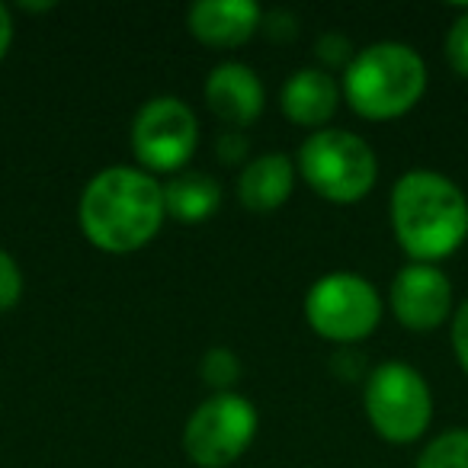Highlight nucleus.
Wrapping results in <instances>:
<instances>
[{
	"instance_id": "f257e3e1",
	"label": "nucleus",
	"mask_w": 468,
	"mask_h": 468,
	"mask_svg": "<svg viewBox=\"0 0 468 468\" xmlns=\"http://www.w3.org/2000/svg\"><path fill=\"white\" fill-rule=\"evenodd\" d=\"M80 231L106 254H132L154 241L167 208L164 183L138 167H106L80 193Z\"/></svg>"
},
{
	"instance_id": "f03ea898",
	"label": "nucleus",
	"mask_w": 468,
	"mask_h": 468,
	"mask_svg": "<svg viewBox=\"0 0 468 468\" xmlns=\"http://www.w3.org/2000/svg\"><path fill=\"white\" fill-rule=\"evenodd\" d=\"M391 228L410 263H440L468 238V196L436 170H408L391 186Z\"/></svg>"
},
{
	"instance_id": "7ed1b4c3",
	"label": "nucleus",
	"mask_w": 468,
	"mask_h": 468,
	"mask_svg": "<svg viewBox=\"0 0 468 468\" xmlns=\"http://www.w3.org/2000/svg\"><path fill=\"white\" fill-rule=\"evenodd\" d=\"M427 65L404 42H376L344 68V97L350 110L372 122L398 119L420 103Z\"/></svg>"
},
{
	"instance_id": "20e7f679",
	"label": "nucleus",
	"mask_w": 468,
	"mask_h": 468,
	"mask_svg": "<svg viewBox=\"0 0 468 468\" xmlns=\"http://www.w3.org/2000/svg\"><path fill=\"white\" fill-rule=\"evenodd\" d=\"M299 174L321 199L350 206L359 202L378 176L369 142L344 129H318L299 148Z\"/></svg>"
},
{
	"instance_id": "39448f33",
	"label": "nucleus",
	"mask_w": 468,
	"mask_h": 468,
	"mask_svg": "<svg viewBox=\"0 0 468 468\" xmlns=\"http://www.w3.org/2000/svg\"><path fill=\"white\" fill-rule=\"evenodd\" d=\"M363 404L372 430L385 442H414L427 433L433 420V395L430 385L414 366L388 363L376 366L363 385Z\"/></svg>"
},
{
	"instance_id": "423d86ee",
	"label": "nucleus",
	"mask_w": 468,
	"mask_h": 468,
	"mask_svg": "<svg viewBox=\"0 0 468 468\" xmlns=\"http://www.w3.org/2000/svg\"><path fill=\"white\" fill-rule=\"evenodd\" d=\"M305 318L312 331L340 346L366 340L382 321V295L359 273H327L308 289Z\"/></svg>"
},
{
	"instance_id": "0eeeda50",
	"label": "nucleus",
	"mask_w": 468,
	"mask_h": 468,
	"mask_svg": "<svg viewBox=\"0 0 468 468\" xmlns=\"http://www.w3.org/2000/svg\"><path fill=\"white\" fill-rule=\"evenodd\" d=\"M257 436V408L238 391H215L189 414L183 449L199 468H228Z\"/></svg>"
},
{
	"instance_id": "6e6552de",
	"label": "nucleus",
	"mask_w": 468,
	"mask_h": 468,
	"mask_svg": "<svg viewBox=\"0 0 468 468\" xmlns=\"http://www.w3.org/2000/svg\"><path fill=\"white\" fill-rule=\"evenodd\" d=\"M196 144L199 122L180 97H151L132 119V151L151 176L183 170Z\"/></svg>"
},
{
	"instance_id": "1a4fd4ad",
	"label": "nucleus",
	"mask_w": 468,
	"mask_h": 468,
	"mask_svg": "<svg viewBox=\"0 0 468 468\" xmlns=\"http://www.w3.org/2000/svg\"><path fill=\"white\" fill-rule=\"evenodd\" d=\"M391 312L408 331H436L452 312V286L436 263H408L391 282Z\"/></svg>"
},
{
	"instance_id": "9d476101",
	"label": "nucleus",
	"mask_w": 468,
	"mask_h": 468,
	"mask_svg": "<svg viewBox=\"0 0 468 468\" xmlns=\"http://www.w3.org/2000/svg\"><path fill=\"white\" fill-rule=\"evenodd\" d=\"M206 103L221 122L231 129H244L263 112L267 93L254 68L241 61H221L206 78Z\"/></svg>"
},
{
	"instance_id": "9b49d317",
	"label": "nucleus",
	"mask_w": 468,
	"mask_h": 468,
	"mask_svg": "<svg viewBox=\"0 0 468 468\" xmlns=\"http://www.w3.org/2000/svg\"><path fill=\"white\" fill-rule=\"evenodd\" d=\"M189 33L212 48H238L254 39L263 14L254 0H199L189 7Z\"/></svg>"
},
{
	"instance_id": "f8f14e48",
	"label": "nucleus",
	"mask_w": 468,
	"mask_h": 468,
	"mask_svg": "<svg viewBox=\"0 0 468 468\" xmlns=\"http://www.w3.org/2000/svg\"><path fill=\"white\" fill-rule=\"evenodd\" d=\"M340 103V87L321 68H302L292 78L286 80L280 93L282 116L292 119L295 125H305V129H321V125L331 122V116L337 112Z\"/></svg>"
},
{
	"instance_id": "ddd939ff",
	"label": "nucleus",
	"mask_w": 468,
	"mask_h": 468,
	"mask_svg": "<svg viewBox=\"0 0 468 468\" xmlns=\"http://www.w3.org/2000/svg\"><path fill=\"white\" fill-rule=\"evenodd\" d=\"M295 167L286 154L270 151L261 154L241 170L238 180V199L248 212H276L292 196Z\"/></svg>"
},
{
	"instance_id": "4468645a",
	"label": "nucleus",
	"mask_w": 468,
	"mask_h": 468,
	"mask_svg": "<svg viewBox=\"0 0 468 468\" xmlns=\"http://www.w3.org/2000/svg\"><path fill=\"white\" fill-rule=\"evenodd\" d=\"M218 206H221V186L208 174L183 170L170 183H164V208L176 221H186V225L206 221L208 215L218 212Z\"/></svg>"
},
{
	"instance_id": "2eb2a0df",
	"label": "nucleus",
	"mask_w": 468,
	"mask_h": 468,
	"mask_svg": "<svg viewBox=\"0 0 468 468\" xmlns=\"http://www.w3.org/2000/svg\"><path fill=\"white\" fill-rule=\"evenodd\" d=\"M417 468H468V430H446L417 459Z\"/></svg>"
},
{
	"instance_id": "dca6fc26",
	"label": "nucleus",
	"mask_w": 468,
	"mask_h": 468,
	"mask_svg": "<svg viewBox=\"0 0 468 468\" xmlns=\"http://www.w3.org/2000/svg\"><path fill=\"white\" fill-rule=\"evenodd\" d=\"M199 376L215 391H231V385L241 378V359H238L234 350H228V346H212V350L202 353Z\"/></svg>"
},
{
	"instance_id": "f3484780",
	"label": "nucleus",
	"mask_w": 468,
	"mask_h": 468,
	"mask_svg": "<svg viewBox=\"0 0 468 468\" xmlns=\"http://www.w3.org/2000/svg\"><path fill=\"white\" fill-rule=\"evenodd\" d=\"M446 58H449V68H452L459 78L468 80V10H462L452 20V27H449Z\"/></svg>"
},
{
	"instance_id": "a211bd4d",
	"label": "nucleus",
	"mask_w": 468,
	"mask_h": 468,
	"mask_svg": "<svg viewBox=\"0 0 468 468\" xmlns=\"http://www.w3.org/2000/svg\"><path fill=\"white\" fill-rule=\"evenodd\" d=\"M20 299H23V273L14 257L7 250H0V314L16 308Z\"/></svg>"
},
{
	"instance_id": "6ab92c4d",
	"label": "nucleus",
	"mask_w": 468,
	"mask_h": 468,
	"mask_svg": "<svg viewBox=\"0 0 468 468\" xmlns=\"http://www.w3.org/2000/svg\"><path fill=\"white\" fill-rule=\"evenodd\" d=\"M353 46H350V39L346 36H340V33H327V36H321V42H318V58L324 61V65H331V68H346L353 61Z\"/></svg>"
},
{
	"instance_id": "aec40b11",
	"label": "nucleus",
	"mask_w": 468,
	"mask_h": 468,
	"mask_svg": "<svg viewBox=\"0 0 468 468\" xmlns=\"http://www.w3.org/2000/svg\"><path fill=\"white\" fill-rule=\"evenodd\" d=\"M452 350L459 359L462 372L468 376V302H462L452 314Z\"/></svg>"
},
{
	"instance_id": "412c9836",
	"label": "nucleus",
	"mask_w": 468,
	"mask_h": 468,
	"mask_svg": "<svg viewBox=\"0 0 468 468\" xmlns=\"http://www.w3.org/2000/svg\"><path fill=\"white\" fill-rule=\"evenodd\" d=\"M244 154H248V135H244L241 129L221 132V138H218V157H221V161L238 164Z\"/></svg>"
},
{
	"instance_id": "4be33fe9",
	"label": "nucleus",
	"mask_w": 468,
	"mask_h": 468,
	"mask_svg": "<svg viewBox=\"0 0 468 468\" xmlns=\"http://www.w3.org/2000/svg\"><path fill=\"white\" fill-rule=\"evenodd\" d=\"M261 29L267 36H273V39H292V36H295V16L276 10L273 16H267V20L261 23Z\"/></svg>"
},
{
	"instance_id": "5701e85b",
	"label": "nucleus",
	"mask_w": 468,
	"mask_h": 468,
	"mask_svg": "<svg viewBox=\"0 0 468 468\" xmlns=\"http://www.w3.org/2000/svg\"><path fill=\"white\" fill-rule=\"evenodd\" d=\"M10 42H14V20H10V10L0 4V58L7 55Z\"/></svg>"
},
{
	"instance_id": "b1692460",
	"label": "nucleus",
	"mask_w": 468,
	"mask_h": 468,
	"mask_svg": "<svg viewBox=\"0 0 468 468\" xmlns=\"http://www.w3.org/2000/svg\"><path fill=\"white\" fill-rule=\"evenodd\" d=\"M20 7L29 14V10H52V4H20Z\"/></svg>"
}]
</instances>
